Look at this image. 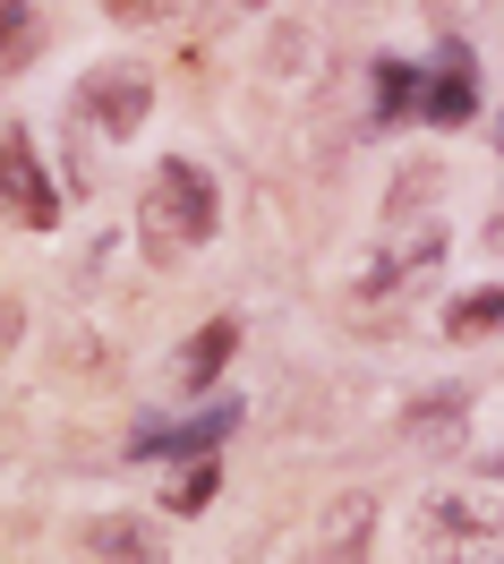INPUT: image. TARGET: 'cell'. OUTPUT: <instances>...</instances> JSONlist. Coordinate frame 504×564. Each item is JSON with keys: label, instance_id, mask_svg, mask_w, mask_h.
Here are the masks:
<instances>
[{"label": "cell", "instance_id": "cell-1", "mask_svg": "<svg viewBox=\"0 0 504 564\" xmlns=\"http://www.w3.org/2000/svg\"><path fill=\"white\" fill-rule=\"evenodd\" d=\"M215 223H222V197H215V172L206 163H188V154H172L163 172L145 180V197H138V240L145 257H188V248H206L215 240Z\"/></svg>", "mask_w": 504, "mask_h": 564}, {"label": "cell", "instance_id": "cell-2", "mask_svg": "<svg viewBox=\"0 0 504 564\" xmlns=\"http://www.w3.org/2000/svg\"><path fill=\"white\" fill-rule=\"evenodd\" d=\"M504 539V470L496 479H462L419 505V556L428 564H479Z\"/></svg>", "mask_w": 504, "mask_h": 564}, {"label": "cell", "instance_id": "cell-3", "mask_svg": "<svg viewBox=\"0 0 504 564\" xmlns=\"http://www.w3.org/2000/svg\"><path fill=\"white\" fill-rule=\"evenodd\" d=\"M77 111H86V129L95 138H138L145 129V111H154V77L138 69V61H103V69H86L77 77Z\"/></svg>", "mask_w": 504, "mask_h": 564}, {"label": "cell", "instance_id": "cell-4", "mask_svg": "<svg viewBox=\"0 0 504 564\" xmlns=\"http://www.w3.org/2000/svg\"><path fill=\"white\" fill-rule=\"evenodd\" d=\"M0 214L26 223V231H52V223H61V188L43 180L26 129H0Z\"/></svg>", "mask_w": 504, "mask_h": 564}, {"label": "cell", "instance_id": "cell-5", "mask_svg": "<svg viewBox=\"0 0 504 564\" xmlns=\"http://www.w3.org/2000/svg\"><path fill=\"white\" fill-rule=\"evenodd\" d=\"M470 111H479V61H470L462 35H445V43H436L428 86H419V120H436V129H462Z\"/></svg>", "mask_w": 504, "mask_h": 564}, {"label": "cell", "instance_id": "cell-6", "mask_svg": "<svg viewBox=\"0 0 504 564\" xmlns=\"http://www.w3.org/2000/svg\"><path fill=\"white\" fill-rule=\"evenodd\" d=\"M77 556L86 564H172V539H163V522H145V513H95V522L77 530Z\"/></svg>", "mask_w": 504, "mask_h": 564}, {"label": "cell", "instance_id": "cell-7", "mask_svg": "<svg viewBox=\"0 0 504 564\" xmlns=\"http://www.w3.org/2000/svg\"><path fill=\"white\" fill-rule=\"evenodd\" d=\"M368 547H376V496L351 488V496H333V513L317 522L299 564H368Z\"/></svg>", "mask_w": 504, "mask_h": 564}, {"label": "cell", "instance_id": "cell-8", "mask_svg": "<svg viewBox=\"0 0 504 564\" xmlns=\"http://www.w3.org/2000/svg\"><path fill=\"white\" fill-rule=\"evenodd\" d=\"M470 427V402L462 393H436V402H419L410 420H402V445H419V454H453Z\"/></svg>", "mask_w": 504, "mask_h": 564}, {"label": "cell", "instance_id": "cell-9", "mask_svg": "<svg viewBox=\"0 0 504 564\" xmlns=\"http://www.w3.org/2000/svg\"><path fill=\"white\" fill-rule=\"evenodd\" d=\"M231 351H240V317H206L180 351V386H215L222 368H231Z\"/></svg>", "mask_w": 504, "mask_h": 564}, {"label": "cell", "instance_id": "cell-10", "mask_svg": "<svg viewBox=\"0 0 504 564\" xmlns=\"http://www.w3.org/2000/svg\"><path fill=\"white\" fill-rule=\"evenodd\" d=\"M43 43H52V26H43V9H18V0H0V77L35 69Z\"/></svg>", "mask_w": 504, "mask_h": 564}, {"label": "cell", "instance_id": "cell-11", "mask_svg": "<svg viewBox=\"0 0 504 564\" xmlns=\"http://www.w3.org/2000/svg\"><path fill=\"white\" fill-rule=\"evenodd\" d=\"M487 334H504V282H479L445 308V343H487Z\"/></svg>", "mask_w": 504, "mask_h": 564}, {"label": "cell", "instance_id": "cell-12", "mask_svg": "<svg viewBox=\"0 0 504 564\" xmlns=\"http://www.w3.org/2000/svg\"><path fill=\"white\" fill-rule=\"evenodd\" d=\"M215 488H222L215 454H206V462H188V479H172V496H163V513H206V505H215Z\"/></svg>", "mask_w": 504, "mask_h": 564}, {"label": "cell", "instance_id": "cell-13", "mask_svg": "<svg viewBox=\"0 0 504 564\" xmlns=\"http://www.w3.org/2000/svg\"><path fill=\"white\" fill-rule=\"evenodd\" d=\"M402 111H419V69L385 61V69H376V120H402Z\"/></svg>", "mask_w": 504, "mask_h": 564}, {"label": "cell", "instance_id": "cell-14", "mask_svg": "<svg viewBox=\"0 0 504 564\" xmlns=\"http://www.w3.org/2000/svg\"><path fill=\"white\" fill-rule=\"evenodd\" d=\"M18 334H26V300H9V291H0V359L18 351Z\"/></svg>", "mask_w": 504, "mask_h": 564}, {"label": "cell", "instance_id": "cell-15", "mask_svg": "<svg viewBox=\"0 0 504 564\" xmlns=\"http://www.w3.org/2000/svg\"><path fill=\"white\" fill-rule=\"evenodd\" d=\"M496 145H504V120H496Z\"/></svg>", "mask_w": 504, "mask_h": 564}]
</instances>
